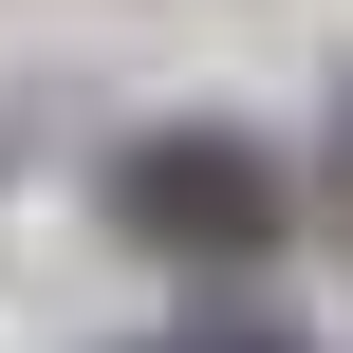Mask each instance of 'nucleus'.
<instances>
[{
	"label": "nucleus",
	"mask_w": 353,
	"mask_h": 353,
	"mask_svg": "<svg viewBox=\"0 0 353 353\" xmlns=\"http://www.w3.org/2000/svg\"><path fill=\"white\" fill-rule=\"evenodd\" d=\"M93 205H112V242L168 261V279H261V261L298 242V168H279L261 130H223V112L130 130V149L93 168Z\"/></svg>",
	"instance_id": "1"
},
{
	"label": "nucleus",
	"mask_w": 353,
	"mask_h": 353,
	"mask_svg": "<svg viewBox=\"0 0 353 353\" xmlns=\"http://www.w3.org/2000/svg\"><path fill=\"white\" fill-rule=\"evenodd\" d=\"M130 353H298L279 316H186V335H130Z\"/></svg>",
	"instance_id": "2"
}]
</instances>
